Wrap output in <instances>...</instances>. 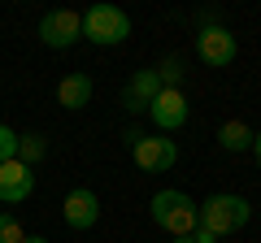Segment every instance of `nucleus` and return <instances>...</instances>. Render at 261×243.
<instances>
[{"instance_id":"15","label":"nucleus","mask_w":261,"mask_h":243,"mask_svg":"<svg viewBox=\"0 0 261 243\" xmlns=\"http://www.w3.org/2000/svg\"><path fill=\"white\" fill-rule=\"evenodd\" d=\"M0 243H27V230H22L18 217L0 213Z\"/></svg>"},{"instance_id":"17","label":"nucleus","mask_w":261,"mask_h":243,"mask_svg":"<svg viewBox=\"0 0 261 243\" xmlns=\"http://www.w3.org/2000/svg\"><path fill=\"white\" fill-rule=\"evenodd\" d=\"M252 157H257V161H261V131H257V135H252Z\"/></svg>"},{"instance_id":"11","label":"nucleus","mask_w":261,"mask_h":243,"mask_svg":"<svg viewBox=\"0 0 261 243\" xmlns=\"http://www.w3.org/2000/svg\"><path fill=\"white\" fill-rule=\"evenodd\" d=\"M92 92H96V83L87 74H65L61 83H57V104L70 109V113H79V109L92 104Z\"/></svg>"},{"instance_id":"10","label":"nucleus","mask_w":261,"mask_h":243,"mask_svg":"<svg viewBox=\"0 0 261 243\" xmlns=\"http://www.w3.org/2000/svg\"><path fill=\"white\" fill-rule=\"evenodd\" d=\"M35 187V174H31L22 161H5L0 165V204H22Z\"/></svg>"},{"instance_id":"19","label":"nucleus","mask_w":261,"mask_h":243,"mask_svg":"<svg viewBox=\"0 0 261 243\" xmlns=\"http://www.w3.org/2000/svg\"><path fill=\"white\" fill-rule=\"evenodd\" d=\"M174 243H196V239H192V234H187V239H174Z\"/></svg>"},{"instance_id":"5","label":"nucleus","mask_w":261,"mask_h":243,"mask_svg":"<svg viewBox=\"0 0 261 243\" xmlns=\"http://www.w3.org/2000/svg\"><path fill=\"white\" fill-rule=\"evenodd\" d=\"M130 157H135L140 169H148V174H166L178 161V143L166 139V135H140V139L130 143Z\"/></svg>"},{"instance_id":"1","label":"nucleus","mask_w":261,"mask_h":243,"mask_svg":"<svg viewBox=\"0 0 261 243\" xmlns=\"http://www.w3.org/2000/svg\"><path fill=\"white\" fill-rule=\"evenodd\" d=\"M148 217L166 234L187 239V234H196V226H200V204H196L192 196H183V191H157L152 204H148Z\"/></svg>"},{"instance_id":"14","label":"nucleus","mask_w":261,"mask_h":243,"mask_svg":"<svg viewBox=\"0 0 261 243\" xmlns=\"http://www.w3.org/2000/svg\"><path fill=\"white\" fill-rule=\"evenodd\" d=\"M157 78H161V87L178 92V83H183V61H178V56H166V61L157 66Z\"/></svg>"},{"instance_id":"8","label":"nucleus","mask_w":261,"mask_h":243,"mask_svg":"<svg viewBox=\"0 0 261 243\" xmlns=\"http://www.w3.org/2000/svg\"><path fill=\"white\" fill-rule=\"evenodd\" d=\"M61 217H65L70 230H92V226L100 222V200H96V191L74 187L65 196V204H61Z\"/></svg>"},{"instance_id":"12","label":"nucleus","mask_w":261,"mask_h":243,"mask_svg":"<svg viewBox=\"0 0 261 243\" xmlns=\"http://www.w3.org/2000/svg\"><path fill=\"white\" fill-rule=\"evenodd\" d=\"M252 126L248 122H240V117H231V122H222L218 126V143H222L226 152H252Z\"/></svg>"},{"instance_id":"7","label":"nucleus","mask_w":261,"mask_h":243,"mask_svg":"<svg viewBox=\"0 0 261 243\" xmlns=\"http://www.w3.org/2000/svg\"><path fill=\"white\" fill-rule=\"evenodd\" d=\"M148 117L157 131H178V126H187V117H192V104H187L183 87L178 92H170V87H161V96L148 104Z\"/></svg>"},{"instance_id":"16","label":"nucleus","mask_w":261,"mask_h":243,"mask_svg":"<svg viewBox=\"0 0 261 243\" xmlns=\"http://www.w3.org/2000/svg\"><path fill=\"white\" fill-rule=\"evenodd\" d=\"M5 161H18V131H9V126H0V165Z\"/></svg>"},{"instance_id":"4","label":"nucleus","mask_w":261,"mask_h":243,"mask_svg":"<svg viewBox=\"0 0 261 243\" xmlns=\"http://www.w3.org/2000/svg\"><path fill=\"white\" fill-rule=\"evenodd\" d=\"M39 39H44V48H74L79 39H83V13L74 9H53L44 13V22H39Z\"/></svg>"},{"instance_id":"6","label":"nucleus","mask_w":261,"mask_h":243,"mask_svg":"<svg viewBox=\"0 0 261 243\" xmlns=\"http://www.w3.org/2000/svg\"><path fill=\"white\" fill-rule=\"evenodd\" d=\"M235 52H240V48H235V35L226 26H205L196 35V56H200L209 70H226L235 61Z\"/></svg>"},{"instance_id":"18","label":"nucleus","mask_w":261,"mask_h":243,"mask_svg":"<svg viewBox=\"0 0 261 243\" xmlns=\"http://www.w3.org/2000/svg\"><path fill=\"white\" fill-rule=\"evenodd\" d=\"M27 243H48V239H44V234H27Z\"/></svg>"},{"instance_id":"9","label":"nucleus","mask_w":261,"mask_h":243,"mask_svg":"<svg viewBox=\"0 0 261 243\" xmlns=\"http://www.w3.org/2000/svg\"><path fill=\"white\" fill-rule=\"evenodd\" d=\"M161 96V78L157 70H135L126 83V92H122V104H126L130 113H148V104Z\"/></svg>"},{"instance_id":"13","label":"nucleus","mask_w":261,"mask_h":243,"mask_svg":"<svg viewBox=\"0 0 261 243\" xmlns=\"http://www.w3.org/2000/svg\"><path fill=\"white\" fill-rule=\"evenodd\" d=\"M44 157H48V139L44 135H18V161L27 169H35Z\"/></svg>"},{"instance_id":"2","label":"nucleus","mask_w":261,"mask_h":243,"mask_svg":"<svg viewBox=\"0 0 261 243\" xmlns=\"http://www.w3.org/2000/svg\"><path fill=\"white\" fill-rule=\"evenodd\" d=\"M252 217V204L244 196H231V191H218V196H209L205 204H200V226H205L209 234H240L244 226H248Z\"/></svg>"},{"instance_id":"3","label":"nucleus","mask_w":261,"mask_h":243,"mask_svg":"<svg viewBox=\"0 0 261 243\" xmlns=\"http://www.w3.org/2000/svg\"><path fill=\"white\" fill-rule=\"evenodd\" d=\"M126 35H130V18L122 9H113V5H92V9L83 13V39H92V44L113 48Z\"/></svg>"}]
</instances>
